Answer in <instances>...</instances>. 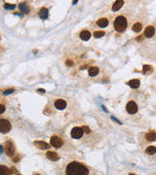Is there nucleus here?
Masks as SVG:
<instances>
[{
	"mask_svg": "<svg viewBox=\"0 0 156 175\" xmlns=\"http://www.w3.org/2000/svg\"><path fill=\"white\" fill-rule=\"evenodd\" d=\"M142 24L140 22H136L133 25V30L135 32H140L142 30Z\"/></svg>",
	"mask_w": 156,
	"mask_h": 175,
	"instance_id": "21",
	"label": "nucleus"
},
{
	"mask_svg": "<svg viewBox=\"0 0 156 175\" xmlns=\"http://www.w3.org/2000/svg\"><path fill=\"white\" fill-rule=\"evenodd\" d=\"M144 72L147 74V73H151L152 72V67L150 65H144Z\"/></svg>",
	"mask_w": 156,
	"mask_h": 175,
	"instance_id": "23",
	"label": "nucleus"
},
{
	"mask_svg": "<svg viewBox=\"0 0 156 175\" xmlns=\"http://www.w3.org/2000/svg\"><path fill=\"white\" fill-rule=\"evenodd\" d=\"M146 153L148 155H153L156 153V147L154 146H149V147H147L146 150Z\"/></svg>",
	"mask_w": 156,
	"mask_h": 175,
	"instance_id": "20",
	"label": "nucleus"
},
{
	"mask_svg": "<svg viewBox=\"0 0 156 175\" xmlns=\"http://www.w3.org/2000/svg\"><path fill=\"white\" fill-rule=\"evenodd\" d=\"M88 173H89V170L87 167L77 162L70 163L66 167L68 175H87Z\"/></svg>",
	"mask_w": 156,
	"mask_h": 175,
	"instance_id": "1",
	"label": "nucleus"
},
{
	"mask_svg": "<svg viewBox=\"0 0 156 175\" xmlns=\"http://www.w3.org/2000/svg\"><path fill=\"white\" fill-rule=\"evenodd\" d=\"M72 64H73V63H72V61H71V60H68V61H66V65H68V66H69V65L71 66Z\"/></svg>",
	"mask_w": 156,
	"mask_h": 175,
	"instance_id": "29",
	"label": "nucleus"
},
{
	"mask_svg": "<svg viewBox=\"0 0 156 175\" xmlns=\"http://www.w3.org/2000/svg\"><path fill=\"white\" fill-rule=\"evenodd\" d=\"M154 27L153 26H148V27H146V30H144V36L147 37V38H151L153 35H154Z\"/></svg>",
	"mask_w": 156,
	"mask_h": 175,
	"instance_id": "10",
	"label": "nucleus"
},
{
	"mask_svg": "<svg viewBox=\"0 0 156 175\" xmlns=\"http://www.w3.org/2000/svg\"><path fill=\"white\" fill-rule=\"evenodd\" d=\"M138 41L142 40V36H138Z\"/></svg>",
	"mask_w": 156,
	"mask_h": 175,
	"instance_id": "32",
	"label": "nucleus"
},
{
	"mask_svg": "<svg viewBox=\"0 0 156 175\" xmlns=\"http://www.w3.org/2000/svg\"><path fill=\"white\" fill-rule=\"evenodd\" d=\"M123 4H124L123 0H117V1H115V3L112 6V11H118L123 6Z\"/></svg>",
	"mask_w": 156,
	"mask_h": 175,
	"instance_id": "13",
	"label": "nucleus"
},
{
	"mask_svg": "<svg viewBox=\"0 0 156 175\" xmlns=\"http://www.w3.org/2000/svg\"><path fill=\"white\" fill-rule=\"evenodd\" d=\"M83 129L81 128V127H73L72 128V130H71V136L73 137V138H75V139H79V138H81L82 137V135H83Z\"/></svg>",
	"mask_w": 156,
	"mask_h": 175,
	"instance_id": "4",
	"label": "nucleus"
},
{
	"mask_svg": "<svg viewBox=\"0 0 156 175\" xmlns=\"http://www.w3.org/2000/svg\"><path fill=\"white\" fill-rule=\"evenodd\" d=\"M4 8L7 9V10H8V9H9V10H12V9L16 8V5H14V4H8V3H7V4L4 5Z\"/></svg>",
	"mask_w": 156,
	"mask_h": 175,
	"instance_id": "25",
	"label": "nucleus"
},
{
	"mask_svg": "<svg viewBox=\"0 0 156 175\" xmlns=\"http://www.w3.org/2000/svg\"><path fill=\"white\" fill-rule=\"evenodd\" d=\"M97 24L100 27H106V26H107V24H108V21H107L106 19H100L97 21Z\"/></svg>",
	"mask_w": 156,
	"mask_h": 175,
	"instance_id": "17",
	"label": "nucleus"
},
{
	"mask_svg": "<svg viewBox=\"0 0 156 175\" xmlns=\"http://www.w3.org/2000/svg\"><path fill=\"white\" fill-rule=\"evenodd\" d=\"M37 92H38V93H45V91H44V90H38Z\"/></svg>",
	"mask_w": 156,
	"mask_h": 175,
	"instance_id": "30",
	"label": "nucleus"
},
{
	"mask_svg": "<svg viewBox=\"0 0 156 175\" xmlns=\"http://www.w3.org/2000/svg\"><path fill=\"white\" fill-rule=\"evenodd\" d=\"M11 129V124L10 122H8L7 120L1 119L0 120V131L2 133H7Z\"/></svg>",
	"mask_w": 156,
	"mask_h": 175,
	"instance_id": "3",
	"label": "nucleus"
},
{
	"mask_svg": "<svg viewBox=\"0 0 156 175\" xmlns=\"http://www.w3.org/2000/svg\"><path fill=\"white\" fill-rule=\"evenodd\" d=\"M5 152H6V154L8 155L9 157H12V156H14L15 154V148H14V145L12 142H6V144H5Z\"/></svg>",
	"mask_w": 156,
	"mask_h": 175,
	"instance_id": "5",
	"label": "nucleus"
},
{
	"mask_svg": "<svg viewBox=\"0 0 156 175\" xmlns=\"http://www.w3.org/2000/svg\"><path fill=\"white\" fill-rule=\"evenodd\" d=\"M146 139L147 141H156V132H148L146 134Z\"/></svg>",
	"mask_w": 156,
	"mask_h": 175,
	"instance_id": "15",
	"label": "nucleus"
},
{
	"mask_svg": "<svg viewBox=\"0 0 156 175\" xmlns=\"http://www.w3.org/2000/svg\"><path fill=\"white\" fill-rule=\"evenodd\" d=\"M77 2H78V0H73V1H72V3H73V4H76Z\"/></svg>",
	"mask_w": 156,
	"mask_h": 175,
	"instance_id": "31",
	"label": "nucleus"
},
{
	"mask_svg": "<svg viewBox=\"0 0 156 175\" xmlns=\"http://www.w3.org/2000/svg\"><path fill=\"white\" fill-rule=\"evenodd\" d=\"M55 107L57 109H58V110H62V109H64L66 107V102L64 99H58L55 102Z\"/></svg>",
	"mask_w": 156,
	"mask_h": 175,
	"instance_id": "8",
	"label": "nucleus"
},
{
	"mask_svg": "<svg viewBox=\"0 0 156 175\" xmlns=\"http://www.w3.org/2000/svg\"><path fill=\"white\" fill-rule=\"evenodd\" d=\"M39 16H40V18L43 19V20L47 19V17H48V9H47V8H42V9L40 10V12H39Z\"/></svg>",
	"mask_w": 156,
	"mask_h": 175,
	"instance_id": "16",
	"label": "nucleus"
},
{
	"mask_svg": "<svg viewBox=\"0 0 156 175\" xmlns=\"http://www.w3.org/2000/svg\"><path fill=\"white\" fill-rule=\"evenodd\" d=\"M46 157L48 158L49 160H51V161H58V159H60V157H58V155L57 154V153H55V152H51V151L47 152Z\"/></svg>",
	"mask_w": 156,
	"mask_h": 175,
	"instance_id": "11",
	"label": "nucleus"
},
{
	"mask_svg": "<svg viewBox=\"0 0 156 175\" xmlns=\"http://www.w3.org/2000/svg\"><path fill=\"white\" fill-rule=\"evenodd\" d=\"M82 129H83V131H84L85 133H90V129H89L88 126H83Z\"/></svg>",
	"mask_w": 156,
	"mask_h": 175,
	"instance_id": "26",
	"label": "nucleus"
},
{
	"mask_svg": "<svg viewBox=\"0 0 156 175\" xmlns=\"http://www.w3.org/2000/svg\"><path fill=\"white\" fill-rule=\"evenodd\" d=\"M34 146L37 147L38 149H41V150H46L49 148V144L44 142V141H35L34 142Z\"/></svg>",
	"mask_w": 156,
	"mask_h": 175,
	"instance_id": "9",
	"label": "nucleus"
},
{
	"mask_svg": "<svg viewBox=\"0 0 156 175\" xmlns=\"http://www.w3.org/2000/svg\"><path fill=\"white\" fill-rule=\"evenodd\" d=\"M114 27L119 32L125 31V29L127 28V20L122 16L116 18V20L114 21Z\"/></svg>",
	"mask_w": 156,
	"mask_h": 175,
	"instance_id": "2",
	"label": "nucleus"
},
{
	"mask_svg": "<svg viewBox=\"0 0 156 175\" xmlns=\"http://www.w3.org/2000/svg\"><path fill=\"white\" fill-rule=\"evenodd\" d=\"M19 8L22 12H24V14H28L29 12V9L28 8V6H26V3H20L19 5Z\"/></svg>",
	"mask_w": 156,
	"mask_h": 175,
	"instance_id": "19",
	"label": "nucleus"
},
{
	"mask_svg": "<svg viewBox=\"0 0 156 175\" xmlns=\"http://www.w3.org/2000/svg\"><path fill=\"white\" fill-rule=\"evenodd\" d=\"M126 109L127 111H128V113L135 114L138 111V105L136 104L135 101H130V102H128V104H127Z\"/></svg>",
	"mask_w": 156,
	"mask_h": 175,
	"instance_id": "6",
	"label": "nucleus"
},
{
	"mask_svg": "<svg viewBox=\"0 0 156 175\" xmlns=\"http://www.w3.org/2000/svg\"><path fill=\"white\" fill-rule=\"evenodd\" d=\"M11 173L12 172H11V170H10L9 168H7V167H5L3 165L0 166V174L6 175V174H11Z\"/></svg>",
	"mask_w": 156,
	"mask_h": 175,
	"instance_id": "18",
	"label": "nucleus"
},
{
	"mask_svg": "<svg viewBox=\"0 0 156 175\" xmlns=\"http://www.w3.org/2000/svg\"><path fill=\"white\" fill-rule=\"evenodd\" d=\"M64 144V142H62V140L58 137V136H53L52 138H51V145L53 146V147H55V148H60V147H62Z\"/></svg>",
	"mask_w": 156,
	"mask_h": 175,
	"instance_id": "7",
	"label": "nucleus"
},
{
	"mask_svg": "<svg viewBox=\"0 0 156 175\" xmlns=\"http://www.w3.org/2000/svg\"><path fill=\"white\" fill-rule=\"evenodd\" d=\"M104 35V31H96L94 33V37L95 38H100V37H102Z\"/></svg>",
	"mask_w": 156,
	"mask_h": 175,
	"instance_id": "24",
	"label": "nucleus"
},
{
	"mask_svg": "<svg viewBox=\"0 0 156 175\" xmlns=\"http://www.w3.org/2000/svg\"><path fill=\"white\" fill-rule=\"evenodd\" d=\"M98 67H91L89 69V75L90 76H96V75H98Z\"/></svg>",
	"mask_w": 156,
	"mask_h": 175,
	"instance_id": "22",
	"label": "nucleus"
},
{
	"mask_svg": "<svg viewBox=\"0 0 156 175\" xmlns=\"http://www.w3.org/2000/svg\"><path fill=\"white\" fill-rule=\"evenodd\" d=\"M13 92H14V90H13V89H11V90H7V91H4V92H3V93L7 95V94H10L11 93H13Z\"/></svg>",
	"mask_w": 156,
	"mask_h": 175,
	"instance_id": "27",
	"label": "nucleus"
},
{
	"mask_svg": "<svg viewBox=\"0 0 156 175\" xmlns=\"http://www.w3.org/2000/svg\"><path fill=\"white\" fill-rule=\"evenodd\" d=\"M128 85H129L131 88H133V89H138V88L140 87V80H138V79L131 80V81L128 82Z\"/></svg>",
	"mask_w": 156,
	"mask_h": 175,
	"instance_id": "14",
	"label": "nucleus"
},
{
	"mask_svg": "<svg viewBox=\"0 0 156 175\" xmlns=\"http://www.w3.org/2000/svg\"><path fill=\"white\" fill-rule=\"evenodd\" d=\"M4 110H5V107H4L3 104H1V105H0V113L2 114L3 112H4Z\"/></svg>",
	"mask_w": 156,
	"mask_h": 175,
	"instance_id": "28",
	"label": "nucleus"
},
{
	"mask_svg": "<svg viewBox=\"0 0 156 175\" xmlns=\"http://www.w3.org/2000/svg\"><path fill=\"white\" fill-rule=\"evenodd\" d=\"M90 37H91V33H90L88 30H83L81 33H80V38H81L82 40H84V41L89 40Z\"/></svg>",
	"mask_w": 156,
	"mask_h": 175,
	"instance_id": "12",
	"label": "nucleus"
}]
</instances>
